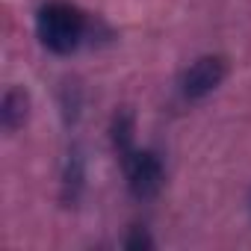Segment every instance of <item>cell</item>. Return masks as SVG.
Instances as JSON below:
<instances>
[{
	"instance_id": "obj_6",
	"label": "cell",
	"mask_w": 251,
	"mask_h": 251,
	"mask_svg": "<svg viewBox=\"0 0 251 251\" xmlns=\"http://www.w3.org/2000/svg\"><path fill=\"white\" fill-rule=\"evenodd\" d=\"M124 245H127V248H151L154 242H151V236H148L145 230H136L127 242H124Z\"/></svg>"
},
{
	"instance_id": "obj_5",
	"label": "cell",
	"mask_w": 251,
	"mask_h": 251,
	"mask_svg": "<svg viewBox=\"0 0 251 251\" xmlns=\"http://www.w3.org/2000/svg\"><path fill=\"white\" fill-rule=\"evenodd\" d=\"M112 145L121 157L133 151V115L127 109L115 112V118H112Z\"/></svg>"
},
{
	"instance_id": "obj_3",
	"label": "cell",
	"mask_w": 251,
	"mask_h": 251,
	"mask_svg": "<svg viewBox=\"0 0 251 251\" xmlns=\"http://www.w3.org/2000/svg\"><path fill=\"white\" fill-rule=\"evenodd\" d=\"M227 74V62L222 56H201L189 65V71L183 74L180 80V89H183V98L189 100H198L204 95H210Z\"/></svg>"
},
{
	"instance_id": "obj_2",
	"label": "cell",
	"mask_w": 251,
	"mask_h": 251,
	"mask_svg": "<svg viewBox=\"0 0 251 251\" xmlns=\"http://www.w3.org/2000/svg\"><path fill=\"white\" fill-rule=\"evenodd\" d=\"M124 172H127V186L136 198H154L163 186V163L154 151H130L124 154Z\"/></svg>"
},
{
	"instance_id": "obj_1",
	"label": "cell",
	"mask_w": 251,
	"mask_h": 251,
	"mask_svg": "<svg viewBox=\"0 0 251 251\" xmlns=\"http://www.w3.org/2000/svg\"><path fill=\"white\" fill-rule=\"evenodd\" d=\"M36 30H39V39L48 50L71 53L83 39L86 18L74 3H68V0H50V3H45L39 9Z\"/></svg>"
},
{
	"instance_id": "obj_4",
	"label": "cell",
	"mask_w": 251,
	"mask_h": 251,
	"mask_svg": "<svg viewBox=\"0 0 251 251\" xmlns=\"http://www.w3.org/2000/svg\"><path fill=\"white\" fill-rule=\"evenodd\" d=\"M27 106H30V98H27L24 89H9V92L3 95V109H0V118H3V127H6L9 133L18 130L21 124H24Z\"/></svg>"
}]
</instances>
